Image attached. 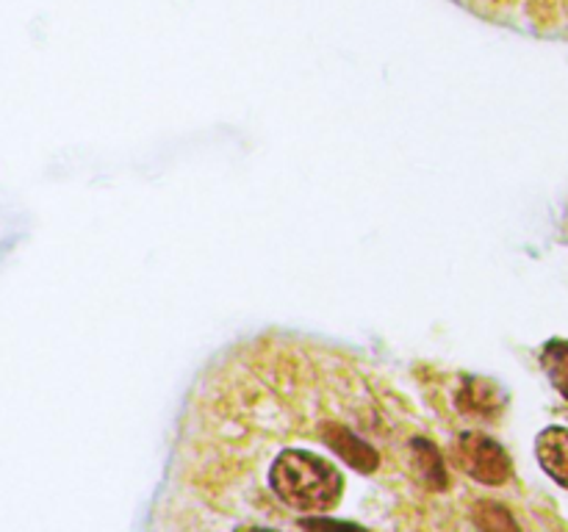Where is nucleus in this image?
Masks as SVG:
<instances>
[{
    "label": "nucleus",
    "mask_w": 568,
    "mask_h": 532,
    "mask_svg": "<svg viewBox=\"0 0 568 532\" xmlns=\"http://www.w3.org/2000/svg\"><path fill=\"white\" fill-rule=\"evenodd\" d=\"M536 454L541 460L544 471L552 477L558 485L568 488V430L566 427H549L538 436Z\"/></svg>",
    "instance_id": "nucleus-2"
},
{
    "label": "nucleus",
    "mask_w": 568,
    "mask_h": 532,
    "mask_svg": "<svg viewBox=\"0 0 568 532\" xmlns=\"http://www.w3.org/2000/svg\"><path fill=\"white\" fill-rule=\"evenodd\" d=\"M453 480L408 393L355 355L261 336L189 397L159 499L178 530L436 526Z\"/></svg>",
    "instance_id": "nucleus-1"
},
{
    "label": "nucleus",
    "mask_w": 568,
    "mask_h": 532,
    "mask_svg": "<svg viewBox=\"0 0 568 532\" xmlns=\"http://www.w3.org/2000/svg\"><path fill=\"white\" fill-rule=\"evenodd\" d=\"M544 366H547L555 388L568 399V341L549 344L547 352H544Z\"/></svg>",
    "instance_id": "nucleus-3"
}]
</instances>
